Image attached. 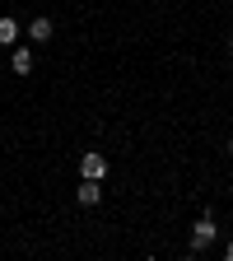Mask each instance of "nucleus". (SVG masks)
Listing matches in <instances>:
<instances>
[{"mask_svg":"<svg viewBox=\"0 0 233 261\" xmlns=\"http://www.w3.org/2000/svg\"><path fill=\"white\" fill-rule=\"evenodd\" d=\"M215 238H219V224H215V215H201V219L191 224V252H205Z\"/></svg>","mask_w":233,"mask_h":261,"instance_id":"1","label":"nucleus"},{"mask_svg":"<svg viewBox=\"0 0 233 261\" xmlns=\"http://www.w3.org/2000/svg\"><path fill=\"white\" fill-rule=\"evenodd\" d=\"M80 177H93V182H103V177H108V159L89 149V154L80 159Z\"/></svg>","mask_w":233,"mask_h":261,"instance_id":"2","label":"nucleus"},{"mask_svg":"<svg viewBox=\"0 0 233 261\" xmlns=\"http://www.w3.org/2000/svg\"><path fill=\"white\" fill-rule=\"evenodd\" d=\"M51 33H56V23H51L47 14H38V19L28 23V42H38V47H42V42H51Z\"/></svg>","mask_w":233,"mask_h":261,"instance_id":"3","label":"nucleus"},{"mask_svg":"<svg viewBox=\"0 0 233 261\" xmlns=\"http://www.w3.org/2000/svg\"><path fill=\"white\" fill-rule=\"evenodd\" d=\"M10 70H14V75H33V47H19V42H14V51H10Z\"/></svg>","mask_w":233,"mask_h":261,"instance_id":"4","label":"nucleus"},{"mask_svg":"<svg viewBox=\"0 0 233 261\" xmlns=\"http://www.w3.org/2000/svg\"><path fill=\"white\" fill-rule=\"evenodd\" d=\"M75 201H80V205H98V201H103V182L84 177V182H80V191H75Z\"/></svg>","mask_w":233,"mask_h":261,"instance_id":"5","label":"nucleus"},{"mask_svg":"<svg viewBox=\"0 0 233 261\" xmlns=\"http://www.w3.org/2000/svg\"><path fill=\"white\" fill-rule=\"evenodd\" d=\"M14 42H19V19L0 14V47H14Z\"/></svg>","mask_w":233,"mask_h":261,"instance_id":"6","label":"nucleus"},{"mask_svg":"<svg viewBox=\"0 0 233 261\" xmlns=\"http://www.w3.org/2000/svg\"><path fill=\"white\" fill-rule=\"evenodd\" d=\"M224 256H228V261H233V238H228V247H224Z\"/></svg>","mask_w":233,"mask_h":261,"instance_id":"7","label":"nucleus"},{"mask_svg":"<svg viewBox=\"0 0 233 261\" xmlns=\"http://www.w3.org/2000/svg\"><path fill=\"white\" fill-rule=\"evenodd\" d=\"M224 149H228V154H233V136H228V145H224Z\"/></svg>","mask_w":233,"mask_h":261,"instance_id":"8","label":"nucleus"},{"mask_svg":"<svg viewBox=\"0 0 233 261\" xmlns=\"http://www.w3.org/2000/svg\"><path fill=\"white\" fill-rule=\"evenodd\" d=\"M228 56H233V42H228Z\"/></svg>","mask_w":233,"mask_h":261,"instance_id":"9","label":"nucleus"}]
</instances>
